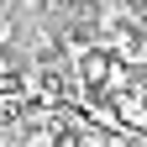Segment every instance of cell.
I'll use <instances>...</instances> for the list:
<instances>
[{"instance_id": "1", "label": "cell", "mask_w": 147, "mask_h": 147, "mask_svg": "<svg viewBox=\"0 0 147 147\" xmlns=\"http://www.w3.org/2000/svg\"><path fill=\"white\" fill-rule=\"evenodd\" d=\"M53 147H79V142H74V137H58V142H53Z\"/></svg>"}]
</instances>
